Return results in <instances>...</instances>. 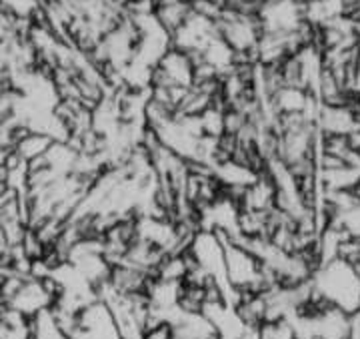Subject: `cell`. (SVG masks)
<instances>
[{
	"instance_id": "obj_6",
	"label": "cell",
	"mask_w": 360,
	"mask_h": 339,
	"mask_svg": "<svg viewBox=\"0 0 360 339\" xmlns=\"http://www.w3.org/2000/svg\"><path fill=\"white\" fill-rule=\"evenodd\" d=\"M0 339H32V319L11 307L0 309Z\"/></svg>"
},
{
	"instance_id": "obj_7",
	"label": "cell",
	"mask_w": 360,
	"mask_h": 339,
	"mask_svg": "<svg viewBox=\"0 0 360 339\" xmlns=\"http://www.w3.org/2000/svg\"><path fill=\"white\" fill-rule=\"evenodd\" d=\"M255 339H300L298 329L290 317L269 319L255 331Z\"/></svg>"
},
{
	"instance_id": "obj_8",
	"label": "cell",
	"mask_w": 360,
	"mask_h": 339,
	"mask_svg": "<svg viewBox=\"0 0 360 339\" xmlns=\"http://www.w3.org/2000/svg\"><path fill=\"white\" fill-rule=\"evenodd\" d=\"M32 339H68L52 309L32 317Z\"/></svg>"
},
{
	"instance_id": "obj_2",
	"label": "cell",
	"mask_w": 360,
	"mask_h": 339,
	"mask_svg": "<svg viewBox=\"0 0 360 339\" xmlns=\"http://www.w3.org/2000/svg\"><path fill=\"white\" fill-rule=\"evenodd\" d=\"M226 253H224V275H226V287L231 293V303L238 295L248 293H262L272 289L269 275L264 271L262 261L258 255L243 241H226Z\"/></svg>"
},
{
	"instance_id": "obj_4",
	"label": "cell",
	"mask_w": 360,
	"mask_h": 339,
	"mask_svg": "<svg viewBox=\"0 0 360 339\" xmlns=\"http://www.w3.org/2000/svg\"><path fill=\"white\" fill-rule=\"evenodd\" d=\"M70 339H122L116 327L110 307L101 297L90 301L89 305L78 313L77 326L70 333Z\"/></svg>"
},
{
	"instance_id": "obj_1",
	"label": "cell",
	"mask_w": 360,
	"mask_h": 339,
	"mask_svg": "<svg viewBox=\"0 0 360 339\" xmlns=\"http://www.w3.org/2000/svg\"><path fill=\"white\" fill-rule=\"evenodd\" d=\"M312 295L348 315L360 312V273L342 257L322 261L310 279Z\"/></svg>"
},
{
	"instance_id": "obj_9",
	"label": "cell",
	"mask_w": 360,
	"mask_h": 339,
	"mask_svg": "<svg viewBox=\"0 0 360 339\" xmlns=\"http://www.w3.org/2000/svg\"><path fill=\"white\" fill-rule=\"evenodd\" d=\"M0 309H2V305H0Z\"/></svg>"
},
{
	"instance_id": "obj_3",
	"label": "cell",
	"mask_w": 360,
	"mask_h": 339,
	"mask_svg": "<svg viewBox=\"0 0 360 339\" xmlns=\"http://www.w3.org/2000/svg\"><path fill=\"white\" fill-rule=\"evenodd\" d=\"M186 257L193 263L200 273L206 277L219 281L220 285L226 287V275H224V253H226V243L224 237L219 233L200 227L196 233L191 237L186 245ZM229 289V287H226Z\"/></svg>"
},
{
	"instance_id": "obj_5",
	"label": "cell",
	"mask_w": 360,
	"mask_h": 339,
	"mask_svg": "<svg viewBox=\"0 0 360 339\" xmlns=\"http://www.w3.org/2000/svg\"><path fill=\"white\" fill-rule=\"evenodd\" d=\"M52 143H56V141H52L51 137L26 129L20 135V139L16 141V144H14L13 153L20 156L26 165H30V163H34V161H39V159L46 155L49 149L52 147Z\"/></svg>"
}]
</instances>
